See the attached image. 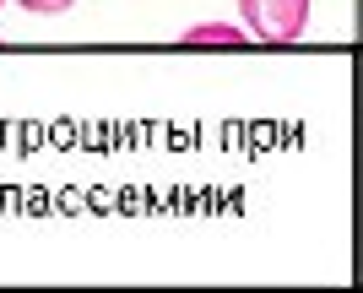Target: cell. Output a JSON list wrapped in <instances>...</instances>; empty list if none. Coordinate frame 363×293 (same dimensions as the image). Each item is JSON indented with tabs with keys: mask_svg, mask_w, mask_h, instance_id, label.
<instances>
[{
	"mask_svg": "<svg viewBox=\"0 0 363 293\" xmlns=\"http://www.w3.org/2000/svg\"><path fill=\"white\" fill-rule=\"evenodd\" d=\"M244 33L260 44H298L309 28V0H239Z\"/></svg>",
	"mask_w": 363,
	"mask_h": 293,
	"instance_id": "6da1fadb",
	"label": "cell"
},
{
	"mask_svg": "<svg viewBox=\"0 0 363 293\" xmlns=\"http://www.w3.org/2000/svg\"><path fill=\"white\" fill-rule=\"evenodd\" d=\"M179 44L184 49H206V44H212V49H244V44H250V33H244V28H223V22H201V28L184 33Z\"/></svg>",
	"mask_w": 363,
	"mask_h": 293,
	"instance_id": "7a4b0ae2",
	"label": "cell"
},
{
	"mask_svg": "<svg viewBox=\"0 0 363 293\" xmlns=\"http://www.w3.org/2000/svg\"><path fill=\"white\" fill-rule=\"evenodd\" d=\"M22 11H38V16H60V11H71L76 0H16Z\"/></svg>",
	"mask_w": 363,
	"mask_h": 293,
	"instance_id": "3957f363",
	"label": "cell"
},
{
	"mask_svg": "<svg viewBox=\"0 0 363 293\" xmlns=\"http://www.w3.org/2000/svg\"><path fill=\"white\" fill-rule=\"evenodd\" d=\"M0 6H6V0H0Z\"/></svg>",
	"mask_w": 363,
	"mask_h": 293,
	"instance_id": "277c9868",
	"label": "cell"
}]
</instances>
